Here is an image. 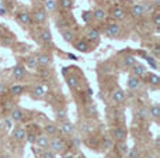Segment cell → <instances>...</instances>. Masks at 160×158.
Wrapping results in <instances>:
<instances>
[{
	"label": "cell",
	"mask_w": 160,
	"mask_h": 158,
	"mask_svg": "<svg viewBox=\"0 0 160 158\" xmlns=\"http://www.w3.org/2000/svg\"><path fill=\"white\" fill-rule=\"evenodd\" d=\"M153 24H155L156 27H159L160 25V13L159 11H156L155 16H153Z\"/></svg>",
	"instance_id": "cell-37"
},
{
	"label": "cell",
	"mask_w": 160,
	"mask_h": 158,
	"mask_svg": "<svg viewBox=\"0 0 160 158\" xmlns=\"http://www.w3.org/2000/svg\"><path fill=\"white\" fill-rule=\"evenodd\" d=\"M58 119H61V120H63V119H66V109H61V110H58Z\"/></svg>",
	"instance_id": "cell-38"
},
{
	"label": "cell",
	"mask_w": 160,
	"mask_h": 158,
	"mask_svg": "<svg viewBox=\"0 0 160 158\" xmlns=\"http://www.w3.org/2000/svg\"><path fill=\"white\" fill-rule=\"evenodd\" d=\"M37 61H38V65H41V67H48V65L52 64V57L49 54H39L37 57Z\"/></svg>",
	"instance_id": "cell-12"
},
{
	"label": "cell",
	"mask_w": 160,
	"mask_h": 158,
	"mask_svg": "<svg viewBox=\"0 0 160 158\" xmlns=\"http://www.w3.org/2000/svg\"><path fill=\"white\" fill-rule=\"evenodd\" d=\"M58 4L61 6L62 8H65V10H70V8L73 7V2H72V0H61Z\"/></svg>",
	"instance_id": "cell-32"
},
{
	"label": "cell",
	"mask_w": 160,
	"mask_h": 158,
	"mask_svg": "<svg viewBox=\"0 0 160 158\" xmlns=\"http://www.w3.org/2000/svg\"><path fill=\"white\" fill-rule=\"evenodd\" d=\"M146 61H148V64H149L150 67L153 68V69H156V68H158V64H156V61H155V58H153V57H149V55H148V57H146Z\"/></svg>",
	"instance_id": "cell-36"
},
{
	"label": "cell",
	"mask_w": 160,
	"mask_h": 158,
	"mask_svg": "<svg viewBox=\"0 0 160 158\" xmlns=\"http://www.w3.org/2000/svg\"><path fill=\"white\" fill-rule=\"evenodd\" d=\"M44 131H45V136H48V137L55 136L56 131H58V127L55 124H52V123H48V124L44 126Z\"/></svg>",
	"instance_id": "cell-19"
},
{
	"label": "cell",
	"mask_w": 160,
	"mask_h": 158,
	"mask_svg": "<svg viewBox=\"0 0 160 158\" xmlns=\"http://www.w3.org/2000/svg\"><path fill=\"white\" fill-rule=\"evenodd\" d=\"M146 13V7H145V4H133L132 8H131V14H132L135 19H141L143 14Z\"/></svg>",
	"instance_id": "cell-6"
},
{
	"label": "cell",
	"mask_w": 160,
	"mask_h": 158,
	"mask_svg": "<svg viewBox=\"0 0 160 158\" xmlns=\"http://www.w3.org/2000/svg\"><path fill=\"white\" fill-rule=\"evenodd\" d=\"M31 19H34V21L38 23V24H44V23L47 21V11H45L42 7L35 8L32 16H31Z\"/></svg>",
	"instance_id": "cell-4"
},
{
	"label": "cell",
	"mask_w": 160,
	"mask_h": 158,
	"mask_svg": "<svg viewBox=\"0 0 160 158\" xmlns=\"http://www.w3.org/2000/svg\"><path fill=\"white\" fill-rule=\"evenodd\" d=\"M148 79H149V83H150V85H153V86L160 85V76L158 75V74L150 72L149 75H148Z\"/></svg>",
	"instance_id": "cell-27"
},
{
	"label": "cell",
	"mask_w": 160,
	"mask_h": 158,
	"mask_svg": "<svg viewBox=\"0 0 160 158\" xmlns=\"http://www.w3.org/2000/svg\"><path fill=\"white\" fill-rule=\"evenodd\" d=\"M11 136H13V139L16 140V141H22V140H25V137H27V133H25L24 128L16 127L13 130V133H11Z\"/></svg>",
	"instance_id": "cell-14"
},
{
	"label": "cell",
	"mask_w": 160,
	"mask_h": 158,
	"mask_svg": "<svg viewBox=\"0 0 160 158\" xmlns=\"http://www.w3.org/2000/svg\"><path fill=\"white\" fill-rule=\"evenodd\" d=\"M87 38L93 42H97L100 38V31L96 30V28H90V30L87 31Z\"/></svg>",
	"instance_id": "cell-22"
},
{
	"label": "cell",
	"mask_w": 160,
	"mask_h": 158,
	"mask_svg": "<svg viewBox=\"0 0 160 158\" xmlns=\"http://www.w3.org/2000/svg\"><path fill=\"white\" fill-rule=\"evenodd\" d=\"M63 158H75V154H73V153H66L63 155Z\"/></svg>",
	"instance_id": "cell-41"
},
{
	"label": "cell",
	"mask_w": 160,
	"mask_h": 158,
	"mask_svg": "<svg viewBox=\"0 0 160 158\" xmlns=\"http://www.w3.org/2000/svg\"><path fill=\"white\" fill-rule=\"evenodd\" d=\"M148 112H149V116H152L153 119H159L160 117V106L159 105H152Z\"/></svg>",
	"instance_id": "cell-25"
},
{
	"label": "cell",
	"mask_w": 160,
	"mask_h": 158,
	"mask_svg": "<svg viewBox=\"0 0 160 158\" xmlns=\"http://www.w3.org/2000/svg\"><path fill=\"white\" fill-rule=\"evenodd\" d=\"M65 148H66V144L63 143V140L61 139H53L49 140V150L52 153H65Z\"/></svg>",
	"instance_id": "cell-1"
},
{
	"label": "cell",
	"mask_w": 160,
	"mask_h": 158,
	"mask_svg": "<svg viewBox=\"0 0 160 158\" xmlns=\"http://www.w3.org/2000/svg\"><path fill=\"white\" fill-rule=\"evenodd\" d=\"M6 92V86L3 83H0V93H4Z\"/></svg>",
	"instance_id": "cell-42"
},
{
	"label": "cell",
	"mask_w": 160,
	"mask_h": 158,
	"mask_svg": "<svg viewBox=\"0 0 160 158\" xmlns=\"http://www.w3.org/2000/svg\"><path fill=\"white\" fill-rule=\"evenodd\" d=\"M61 128H62V131H63V134H66V136H69V137H72L73 134H75V126H73V123H70V122H66V120H65V122L61 124Z\"/></svg>",
	"instance_id": "cell-11"
},
{
	"label": "cell",
	"mask_w": 160,
	"mask_h": 158,
	"mask_svg": "<svg viewBox=\"0 0 160 158\" xmlns=\"http://www.w3.org/2000/svg\"><path fill=\"white\" fill-rule=\"evenodd\" d=\"M145 75H146V69H145L143 65L135 64V65L132 67V76H135V78L141 79L142 76H145Z\"/></svg>",
	"instance_id": "cell-10"
},
{
	"label": "cell",
	"mask_w": 160,
	"mask_h": 158,
	"mask_svg": "<svg viewBox=\"0 0 160 158\" xmlns=\"http://www.w3.org/2000/svg\"><path fill=\"white\" fill-rule=\"evenodd\" d=\"M35 144L39 148H42V150H48V147H49V137L45 136V134L35 137Z\"/></svg>",
	"instance_id": "cell-7"
},
{
	"label": "cell",
	"mask_w": 160,
	"mask_h": 158,
	"mask_svg": "<svg viewBox=\"0 0 160 158\" xmlns=\"http://www.w3.org/2000/svg\"><path fill=\"white\" fill-rule=\"evenodd\" d=\"M125 100V92L122 90V89H115V90L112 92V102L114 103H124Z\"/></svg>",
	"instance_id": "cell-15"
},
{
	"label": "cell",
	"mask_w": 160,
	"mask_h": 158,
	"mask_svg": "<svg viewBox=\"0 0 160 158\" xmlns=\"http://www.w3.org/2000/svg\"><path fill=\"white\" fill-rule=\"evenodd\" d=\"M149 116V112H148V109L146 107H141V109H138V112H136V117L138 119H146V117Z\"/></svg>",
	"instance_id": "cell-31"
},
{
	"label": "cell",
	"mask_w": 160,
	"mask_h": 158,
	"mask_svg": "<svg viewBox=\"0 0 160 158\" xmlns=\"http://www.w3.org/2000/svg\"><path fill=\"white\" fill-rule=\"evenodd\" d=\"M58 7V2L56 0H45L44 2V10L45 11H55Z\"/></svg>",
	"instance_id": "cell-20"
},
{
	"label": "cell",
	"mask_w": 160,
	"mask_h": 158,
	"mask_svg": "<svg viewBox=\"0 0 160 158\" xmlns=\"http://www.w3.org/2000/svg\"><path fill=\"white\" fill-rule=\"evenodd\" d=\"M25 67L30 68V69H37L39 67L38 61H37V57H28L27 61H25Z\"/></svg>",
	"instance_id": "cell-23"
},
{
	"label": "cell",
	"mask_w": 160,
	"mask_h": 158,
	"mask_svg": "<svg viewBox=\"0 0 160 158\" xmlns=\"http://www.w3.org/2000/svg\"><path fill=\"white\" fill-rule=\"evenodd\" d=\"M119 34H121V25H119L117 21L110 23V24L107 25V28H105V35L107 37L114 38V37H118Z\"/></svg>",
	"instance_id": "cell-2"
},
{
	"label": "cell",
	"mask_w": 160,
	"mask_h": 158,
	"mask_svg": "<svg viewBox=\"0 0 160 158\" xmlns=\"http://www.w3.org/2000/svg\"><path fill=\"white\" fill-rule=\"evenodd\" d=\"M11 75H13V78L17 79V80L22 79V78H24V75H25V67H24V65H21V64L16 65V67H14V69H13V72H11Z\"/></svg>",
	"instance_id": "cell-8"
},
{
	"label": "cell",
	"mask_w": 160,
	"mask_h": 158,
	"mask_svg": "<svg viewBox=\"0 0 160 158\" xmlns=\"http://www.w3.org/2000/svg\"><path fill=\"white\" fill-rule=\"evenodd\" d=\"M86 113H87V116H96V114H97L96 106H94V105L87 106V109H86Z\"/></svg>",
	"instance_id": "cell-34"
},
{
	"label": "cell",
	"mask_w": 160,
	"mask_h": 158,
	"mask_svg": "<svg viewBox=\"0 0 160 158\" xmlns=\"http://www.w3.org/2000/svg\"><path fill=\"white\" fill-rule=\"evenodd\" d=\"M78 83H79V80H78L76 76H73V75L68 76V85H69L70 89H75L76 86H78Z\"/></svg>",
	"instance_id": "cell-33"
},
{
	"label": "cell",
	"mask_w": 160,
	"mask_h": 158,
	"mask_svg": "<svg viewBox=\"0 0 160 158\" xmlns=\"http://www.w3.org/2000/svg\"><path fill=\"white\" fill-rule=\"evenodd\" d=\"M45 92H47V89L44 88L42 85H37L35 88H34V96L38 97V99H41V97L45 96Z\"/></svg>",
	"instance_id": "cell-26"
},
{
	"label": "cell",
	"mask_w": 160,
	"mask_h": 158,
	"mask_svg": "<svg viewBox=\"0 0 160 158\" xmlns=\"http://www.w3.org/2000/svg\"><path fill=\"white\" fill-rule=\"evenodd\" d=\"M122 62H124L125 67H131V68H132L133 65L136 64V59H135V57H132V55H125L124 59H122Z\"/></svg>",
	"instance_id": "cell-30"
},
{
	"label": "cell",
	"mask_w": 160,
	"mask_h": 158,
	"mask_svg": "<svg viewBox=\"0 0 160 158\" xmlns=\"http://www.w3.org/2000/svg\"><path fill=\"white\" fill-rule=\"evenodd\" d=\"M111 134H112L114 139H115L117 141H119V143L125 141V140H127V137H128V131H127V128L121 127V126H118V127H114V128H112V131H111Z\"/></svg>",
	"instance_id": "cell-3"
},
{
	"label": "cell",
	"mask_w": 160,
	"mask_h": 158,
	"mask_svg": "<svg viewBox=\"0 0 160 158\" xmlns=\"http://www.w3.org/2000/svg\"><path fill=\"white\" fill-rule=\"evenodd\" d=\"M2 127H3V123H2V120H0V130H2Z\"/></svg>",
	"instance_id": "cell-44"
},
{
	"label": "cell",
	"mask_w": 160,
	"mask_h": 158,
	"mask_svg": "<svg viewBox=\"0 0 160 158\" xmlns=\"http://www.w3.org/2000/svg\"><path fill=\"white\" fill-rule=\"evenodd\" d=\"M75 48L80 52H87L90 48H88V44L87 41H84V40H80V41H76L75 42Z\"/></svg>",
	"instance_id": "cell-21"
},
{
	"label": "cell",
	"mask_w": 160,
	"mask_h": 158,
	"mask_svg": "<svg viewBox=\"0 0 160 158\" xmlns=\"http://www.w3.org/2000/svg\"><path fill=\"white\" fill-rule=\"evenodd\" d=\"M125 14H127V11H125L121 6H115V7L111 10V16L115 20H122L125 17Z\"/></svg>",
	"instance_id": "cell-16"
},
{
	"label": "cell",
	"mask_w": 160,
	"mask_h": 158,
	"mask_svg": "<svg viewBox=\"0 0 160 158\" xmlns=\"http://www.w3.org/2000/svg\"><path fill=\"white\" fill-rule=\"evenodd\" d=\"M141 85H142L141 79L135 78V76H132V75L129 76V79H128V88H129L131 90H138V89L141 88Z\"/></svg>",
	"instance_id": "cell-17"
},
{
	"label": "cell",
	"mask_w": 160,
	"mask_h": 158,
	"mask_svg": "<svg viewBox=\"0 0 160 158\" xmlns=\"http://www.w3.org/2000/svg\"><path fill=\"white\" fill-rule=\"evenodd\" d=\"M17 20H18V23L22 24V25H30L31 21H32V19H31V13L30 11H25V10L20 11L18 16H17Z\"/></svg>",
	"instance_id": "cell-5"
},
{
	"label": "cell",
	"mask_w": 160,
	"mask_h": 158,
	"mask_svg": "<svg viewBox=\"0 0 160 158\" xmlns=\"http://www.w3.org/2000/svg\"><path fill=\"white\" fill-rule=\"evenodd\" d=\"M62 37H63L65 41L72 42L73 40H75V33L70 30H62Z\"/></svg>",
	"instance_id": "cell-28"
},
{
	"label": "cell",
	"mask_w": 160,
	"mask_h": 158,
	"mask_svg": "<svg viewBox=\"0 0 160 158\" xmlns=\"http://www.w3.org/2000/svg\"><path fill=\"white\" fill-rule=\"evenodd\" d=\"M27 141L28 143H35V137H34V134H28V136H27Z\"/></svg>",
	"instance_id": "cell-40"
},
{
	"label": "cell",
	"mask_w": 160,
	"mask_h": 158,
	"mask_svg": "<svg viewBox=\"0 0 160 158\" xmlns=\"http://www.w3.org/2000/svg\"><path fill=\"white\" fill-rule=\"evenodd\" d=\"M91 14H93V17L97 20V21H102V20H105V17H107L105 10L104 8H101V7H96Z\"/></svg>",
	"instance_id": "cell-18"
},
{
	"label": "cell",
	"mask_w": 160,
	"mask_h": 158,
	"mask_svg": "<svg viewBox=\"0 0 160 158\" xmlns=\"http://www.w3.org/2000/svg\"><path fill=\"white\" fill-rule=\"evenodd\" d=\"M8 92H10L11 95H14V96H20V95L24 92V86L22 85H13L8 88Z\"/></svg>",
	"instance_id": "cell-24"
},
{
	"label": "cell",
	"mask_w": 160,
	"mask_h": 158,
	"mask_svg": "<svg viewBox=\"0 0 160 158\" xmlns=\"http://www.w3.org/2000/svg\"><path fill=\"white\" fill-rule=\"evenodd\" d=\"M24 116H25L24 110H21V109H18V107H14L13 110H11L10 120H11V122H14V123H17V122H21V120L24 119Z\"/></svg>",
	"instance_id": "cell-9"
},
{
	"label": "cell",
	"mask_w": 160,
	"mask_h": 158,
	"mask_svg": "<svg viewBox=\"0 0 160 158\" xmlns=\"http://www.w3.org/2000/svg\"><path fill=\"white\" fill-rule=\"evenodd\" d=\"M118 151H119V154H121L122 157H127L128 153H129V148H128V144H127V143H125V141L118 143Z\"/></svg>",
	"instance_id": "cell-29"
},
{
	"label": "cell",
	"mask_w": 160,
	"mask_h": 158,
	"mask_svg": "<svg viewBox=\"0 0 160 158\" xmlns=\"http://www.w3.org/2000/svg\"><path fill=\"white\" fill-rule=\"evenodd\" d=\"M152 52H153V55H155V59H158L159 57H160V48H159V45H155V47H153Z\"/></svg>",
	"instance_id": "cell-39"
},
{
	"label": "cell",
	"mask_w": 160,
	"mask_h": 158,
	"mask_svg": "<svg viewBox=\"0 0 160 158\" xmlns=\"http://www.w3.org/2000/svg\"><path fill=\"white\" fill-rule=\"evenodd\" d=\"M41 158H56V155L51 150H44L41 153Z\"/></svg>",
	"instance_id": "cell-35"
},
{
	"label": "cell",
	"mask_w": 160,
	"mask_h": 158,
	"mask_svg": "<svg viewBox=\"0 0 160 158\" xmlns=\"http://www.w3.org/2000/svg\"><path fill=\"white\" fill-rule=\"evenodd\" d=\"M6 126H7V127H11V120H6Z\"/></svg>",
	"instance_id": "cell-43"
},
{
	"label": "cell",
	"mask_w": 160,
	"mask_h": 158,
	"mask_svg": "<svg viewBox=\"0 0 160 158\" xmlns=\"http://www.w3.org/2000/svg\"><path fill=\"white\" fill-rule=\"evenodd\" d=\"M39 40L44 44H51L52 42V34H51L49 28H42L41 33H39Z\"/></svg>",
	"instance_id": "cell-13"
}]
</instances>
